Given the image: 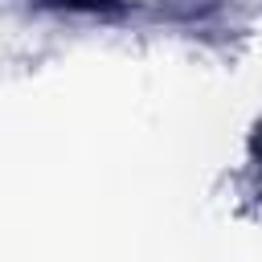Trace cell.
I'll return each mask as SVG.
<instances>
[{"label":"cell","mask_w":262,"mask_h":262,"mask_svg":"<svg viewBox=\"0 0 262 262\" xmlns=\"http://www.w3.org/2000/svg\"><path fill=\"white\" fill-rule=\"evenodd\" d=\"M250 156H254V164H258V172H262V123H258V131H254V139H250Z\"/></svg>","instance_id":"cell-2"},{"label":"cell","mask_w":262,"mask_h":262,"mask_svg":"<svg viewBox=\"0 0 262 262\" xmlns=\"http://www.w3.org/2000/svg\"><path fill=\"white\" fill-rule=\"evenodd\" d=\"M45 4H57V8H82V12H106V8H115V0H45Z\"/></svg>","instance_id":"cell-1"}]
</instances>
